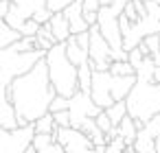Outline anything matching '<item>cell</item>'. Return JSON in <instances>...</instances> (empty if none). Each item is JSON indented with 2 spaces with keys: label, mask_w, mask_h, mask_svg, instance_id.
<instances>
[{
  "label": "cell",
  "mask_w": 160,
  "mask_h": 153,
  "mask_svg": "<svg viewBox=\"0 0 160 153\" xmlns=\"http://www.w3.org/2000/svg\"><path fill=\"white\" fill-rule=\"evenodd\" d=\"M136 83V74H129V77H112V98L114 103L116 101H125L127 94L132 92Z\"/></svg>",
  "instance_id": "12"
},
{
  "label": "cell",
  "mask_w": 160,
  "mask_h": 153,
  "mask_svg": "<svg viewBox=\"0 0 160 153\" xmlns=\"http://www.w3.org/2000/svg\"><path fill=\"white\" fill-rule=\"evenodd\" d=\"M64 18L68 20L70 35L83 33V31H88V29H90V26L86 24V20H83V7H81V0H75V2L64 11Z\"/></svg>",
  "instance_id": "9"
},
{
  "label": "cell",
  "mask_w": 160,
  "mask_h": 153,
  "mask_svg": "<svg viewBox=\"0 0 160 153\" xmlns=\"http://www.w3.org/2000/svg\"><path fill=\"white\" fill-rule=\"evenodd\" d=\"M156 153H160V136L156 138Z\"/></svg>",
  "instance_id": "32"
},
{
  "label": "cell",
  "mask_w": 160,
  "mask_h": 153,
  "mask_svg": "<svg viewBox=\"0 0 160 153\" xmlns=\"http://www.w3.org/2000/svg\"><path fill=\"white\" fill-rule=\"evenodd\" d=\"M55 136H57V144H59L66 153H94L92 140H90L86 133H81L79 129H72V127H57Z\"/></svg>",
  "instance_id": "4"
},
{
  "label": "cell",
  "mask_w": 160,
  "mask_h": 153,
  "mask_svg": "<svg viewBox=\"0 0 160 153\" xmlns=\"http://www.w3.org/2000/svg\"><path fill=\"white\" fill-rule=\"evenodd\" d=\"M51 16H53L51 11H46V9H42V11H38V13L33 16V20H35V22H38L40 26H44V24H48V20H51Z\"/></svg>",
  "instance_id": "29"
},
{
  "label": "cell",
  "mask_w": 160,
  "mask_h": 153,
  "mask_svg": "<svg viewBox=\"0 0 160 153\" xmlns=\"http://www.w3.org/2000/svg\"><path fill=\"white\" fill-rule=\"evenodd\" d=\"M108 72H110L112 77H129V74H136V70H134L127 61H112Z\"/></svg>",
  "instance_id": "19"
},
{
  "label": "cell",
  "mask_w": 160,
  "mask_h": 153,
  "mask_svg": "<svg viewBox=\"0 0 160 153\" xmlns=\"http://www.w3.org/2000/svg\"><path fill=\"white\" fill-rule=\"evenodd\" d=\"M68 112H70V127H72V129H79V125H81L86 118H97V114H99L101 109L94 105V101L90 98V94L77 92L75 96H70Z\"/></svg>",
  "instance_id": "5"
},
{
  "label": "cell",
  "mask_w": 160,
  "mask_h": 153,
  "mask_svg": "<svg viewBox=\"0 0 160 153\" xmlns=\"http://www.w3.org/2000/svg\"><path fill=\"white\" fill-rule=\"evenodd\" d=\"M48 29H51L57 44H64L70 37V26H68V20L64 18V13H53L48 20Z\"/></svg>",
  "instance_id": "10"
},
{
  "label": "cell",
  "mask_w": 160,
  "mask_h": 153,
  "mask_svg": "<svg viewBox=\"0 0 160 153\" xmlns=\"http://www.w3.org/2000/svg\"><path fill=\"white\" fill-rule=\"evenodd\" d=\"M31 127H33V133H55L57 131V125H55V118L51 112L44 114L42 118H38Z\"/></svg>",
  "instance_id": "16"
},
{
  "label": "cell",
  "mask_w": 160,
  "mask_h": 153,
  "mask_svg": "<svg viewBox=\"0 0 160 153\" xmlns=\"http://www.w3.org/2000/svg\"><path fill=\"white\" fill-rule=\"evenodd\" d=\"M90 98L99 109H108L114 105L112 98V74L110 72H92V85H90Z\"/></svg>",
  "instance_id": "7"
},
{
  "label": "cell",
  "mask_w": 160,
  "mask_h": 153,
  "mask_svg": "<svg viewBox=\"0 0 160 153\" xmlns=\"http://www.w3.org/2000/svg\"><path fill=\"white\" fill-rule=\"evenodd\" d=\"M35 153H66V151L55 142V144H51V146H46V149H42V151H35Z\"/></svg>",
  "instance_id": "30"
},
{
  "label": "cell",
  "mask_w": 160,
  "mask_h": 153,
  "mask_svg": "<svg viewBox=\"0 0 160 153\" xmlns=\"http://www.w3.org/2000/svg\"><path fill=\"white\" fill-rule=\"evenodd\" d=\"M140 2H151V0H140Z\"/></svg>",
  "instance_id": "34"
},
{
  "label": "cell",
  "mask_w": 160,
  "mask_h": 153,
  "mask_svg": "<svg viewBox=\"0 0 160 153\" xmlns=\"http://www.w3.org/2000/svg\"><path fill=\"white\" fill-rule=\"evenodd\" d=\"M0 129H5V131H16V129H20L16 109H13V105H11L9 98H2V101H0Z\"/></svg>",
  "instance_id": "11"
},
{
  "label": "cell",
  "mask_w": 160,
  "mask_h": 153,
  "mask_svg": "<svg viewBox=\"0 0 160 153\" xmlns=\"http://www.w3.org/2000/svg\"><path fill=\"white\" fill-rule=\"evenodd\" d=\"M68 105H70V98H66V96H55L48 112H51V114H55V112H66Z\"/></svg>",
  "instance_id": "26"
},
{
  "label": "cell",
  "mask_w": 160,
  "mask_h": 153,
  "mask_svg": "<svg viewBox=\"0 0 160 153\" xmlns=\"http://www.w3.org/2000/svg\"><path fill=\"white\" fill-rule=\"evenodd\" d=\"M112 5V0H101V7H110Z\"/></svg>",
  "instance_id": "33"
},
{
  "label": "cell",
  "mask_w": 160,
  "mask_h": 153,
  "mask_svg": "<svg viewBox=\"0 0 160 153\" xmlns=\"http://www.w3.org/2000/svg\"><path fill=\"white\" fill-rule=\"evenodd\" d=\"M83 13H99L101 9V0H81Z\"/></svg>",
  "instance_id": "28"
},
{
  "label": "cell",
  "mask_w": 160,
  "mask_h": 153,
  "mask_svg": "<svg viewBox=\"0 0 160 153\" xmlns=\"http://www.w3.org/2000/svg\"><path fill=\"white\" fill-rule=\"evenodd\" d=\"M33 138V127H20L16 131H5L0 129V153H24L27 146H31Z\"/></svg>",
  "instance_id": "6"
},
{
  "label": "cell",
  "mask_w": 160,
  "mask_h": 153,
  "mask_svg": "<svg viewBox=\"0 0 160 153\" xmlns=\"http://www.w3.org/2000/svg\"><path fill=\"white\" fill-rule=\"evenodd\" d=\"M94 122H97V127H99V129H101L103 133H110V131L114 129V127H112V122H110V118H108V114H105L103 109H101V112L97 114V118H94Z\"/></svg>",
  "instance_id": "25"
},
{
  "label": "cell",
  "mask_w": 160,
  "mask_h": 153,
  "mask_svg": "<svg viewBox=\"0 0 160 153\" xmlns=\"http://www.w3.org/2000/svg\"><path fill=\"white\" fill-rule=\"evenodd\" d=\"M142 44H145V48H147L149 57L160 53V35H158V33H156V35H147V37L142 40Z\"/></svg>",
  "instance_id": "22"
},
{
  "label": "cell",
  "mask_w": 160,
  "mask_h": 153,
  "mask_svg": "<svg viewBox=\"0 0 160 153\" xmlns=\"http://www.w3.org/2000/svg\"><path fill=\"white\" fill-rule=\"evenodd\" d=\"M55 142H57L55 133H33V138H31V146L35 151H42V149H46V146H51Z\"/></svg>",
  "instance_id": "18"
},
{
  "label": "cell",
  "mask_w": 160,
  "mask_h": 153,
  "mask_svg": "<svg viewBox=\"0 0 160 153\" xmlns=\"http://www.w3.org/2000/svg\"><path fill=\"white\" fill-rule=\"evenodd\" d=\"M7 9H9V0H2V2H0V50L11 48V46L20 40V33L13 31V29H9V24L5 22Z\"/></svg>",
  "instance_id": "8"
},
{
  "label": "cell",
  "mask_w": 160,
  "mask_h": 153,
  "mask_svg": "<svg viewBox=\"0 0 160 153\" xmlns=\"http://www.w3.org/2000/svg\"><path fill=\"white\" fill-rule=\"evenodd\" d=\"M55 96L57 94L48 81V68L44 59H40L31 70L11 79L9 83V101L16 109L20 127L33 125L38 118L48 114Z\"/></svg>",
  "instance_id": "1"
},
{
  "label": "cell",
  "mask_w": 160,
  "mask_h": 153,
  "mask_svg": "<svg viewBox=\"0 0 160 153\" xmlns=\"http://www.w3.org/2000/svg\"><path fill=\"white\" fill-rule=\"evenodd\" d=\"M46 2V11H51V13H64L75 0H44Z\"/></svg>",
  "instance_id": "21"
},
{
  "label": "cell",
  "mask_w": 160,
  "mask_h": 153,
  "mask_svg": "<svg viewBox=\"0 0 160 153\" xmlns=\"http://www.w3.org/2000/svg\"><path fill=\"white\" fill-rule=\"evenodd\" d=\"M5 57H7V50H0V68H2V64H5Z\"/></svg>",
  "instance_id": "31"
},
{
  "label": "cell",
  "mask_w": 160,
  "mask_h": 153,
  "mask_svg": "<svg viewBox=\"0 0 160 153\" xmlns=\"http://www.w3.org/2000/svg\"><path fill=\"white\" fill-rule=\"evenodd\" d=\"M0 2H2V0H0Z\"/></svg>",
  "instance_id": "35"
},
{
  "label": "cell",
  "mask_w": 160,
  "mask_h": 153,
  "mask_svg": "<svg viewBox=\"0 0 160 153\" xmlns=\"http://www.w3.org/2000/svg\"><path fill=\"white\" fill-rule=\"evenodd\" d=\"M92 72H94V70H92L90 61L77 68V85H79V92L90 94V85H92Z\"/></svg>",
  "instance_id": "14"
},
{
  "label": "cell",
  "mask_w": 160,
  "mask_h": 153,
  "mask_svg": "<svg viewBox=\"0 0 160 153\" xmlns=\"http://www.w3.org/2000/svg\"><path fill=\"white\" fill-rule=\"evenodd\" d=\"M136 133H138V129H136V125H134V118H132V116H125V118L121 120V125H118V136L125 140V144H134Z\"/></svg>",
  "instance_id": "15"
},
{
  "label": "cell",
  "mask_w": 160,
  "mask_h": 153,
  "mask_svg": "<svg viewBox=\"0 0 160 153\" xmlns=\"http://www.w3.org/2000/svg\"><path fill=\"white\" fill-rule=\"evenodd\" d=\"M64 44H66V57L70 59V64H72V66H77V68H79V66H83V64H88V61H90V59H88V50H83V48L75 42V35H70Z\"/></svg>",
  "instance_id": "13"
},
{
  "label": "cell",
  "mask_w": 160,
  "mask_h": 153,
  "mask_svg": "<svg viewBox=\"0 0 160 153\" xmlns=\"http://www.w3.org/2000/svg\"><path fill=\"white\" fill-rule=\"evenodd\" d=\"M46 68H48V81L55 90L57 96H75L79 92L77 85V66L70 64V59L66 57V44H55L51 50H46L44 55Z\"/></svg>",
  "instance_id": "2"
},
{
  "label": "cell",
  "mask_w": 160,
  "mask_h": 153,
  "mask_svg": "<svg viewBox=\"0 0 160 153\" xmlns=\"http://www.w3.org/2000/svg\"><path fill=\"white\" fill-rule=\"evenodd\" d=\"M142 61H145V55H142L138 48H132V50L127 53V64H129L136 72H138V68L142 66Z\"/></svg>",
  "instance_id": "24"
},
{
  "label": "cell",
  "mask_w": 160,
  "mask_h": 153,
  "mask_svg": "<svg viewBox=\"0 0 160 153\" xmlns=\"http://www.w3.org/2000/svg\"><path fill=\"white\" fill-rule=\"evenodd\" d=\"M125 107H127V116H132L134 120L147 122L153 116H158L160 114V83L136 77V83L125 98Z\"/></svg>",
  "instance_id": "3"
},
{
  "label": "cell",
  "mask_w": 160,
  "mask_h": 153,
  "mask_svg": "<svg viewBox=\"0 0 160 153\" xmlns=\"http://www.w3.org/2000/svg\"><path fill=\"white\" fill-rule=\"evenodd\" d=\"M105 114H108V118H110V122H112V127H118L121 125V120L127 116V107H125V101H116L112 107H108V109H103Z\"/></svg>",
  "instance_id": "17"
},
{
  "label": "cell",
  "mask_w": 160,
  "mask_h": 153,
  "mask_svg": "<svg viewBox=\"0 0 160 153\" xmlns=\"http://www.w3.org/2000/svg\"><path fill=\"white\" fill-rule=\"evenodd\" d=\"M11 48H13L16 53H33V50H40V48H38L35 37H20Z\"/></svg>",
  "instance_id": "20"
},
{
  "label": "cell",
  "mask_w": 160,
  "mask_h": 153,
  "mask_svg": "<svg viewBox=\"0 0 160 153\" xmlns=\"http://www.w3.org/2000/svg\"><path fill=\"white\" fill-rule=\"evenodd\" d=\"M38 31H40V24L31 18V20H27V22L22 24V29H20V37H35Z\"/></svg>",
  "instance_id": "23"
},
{
  "label": "cell",
  "mask_w": 160,
  "mask_h": 153,
  "mask_svg": "<svg viewBox=\"0 0 160 153\" xmlns=\"http://www.w3.org/2000/svg\"><path fill=\"white\" fill-rule=\"evenodd\" d=\"M53 118H55V125L57 127H70V112L68 109L66 112H55Z\"/></svg>",
  "instance_id": "27"
}]
</instances>
